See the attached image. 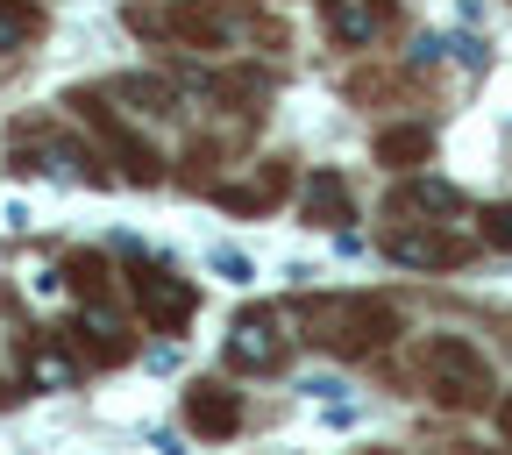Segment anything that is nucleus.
I'll list each match as a JSON object with an SVG mask.
<instances>
[{"instance_id": "21", "label": "nucleus", "mask_w": 512, "mask_h": 455, "mask_svg": "<svg viewBox=\"0 0 512 455\" xmlns=\"http://www.w3.org/2000/svg\"><path fill=\"white\" fill-rule=\"evenodd\" d=\"M498 427H505V441H512V399H505V406H498Z\"/></svg>"}, {"instance_id": "12", "label": "nucleus", "mask_w": 512, "mask_h": 455, "mask_svg": "<svg viewBox=\"0 0 512 455\" xmlns=\"http://www.w3.org/2000/svg\"><path fill=\"white\" fill-rule=\"evenodd\" d=\"M320 8H328L335 43H370V36L384 29V8H377V0H320Z\"/></svg>"}, {"instance_id": "11", "label": "nucleus", "mask_w": 512, "mask_h": 455, "mask_svg": "<svg viewBox=\"0 0 512 455\" xmlns=\"http://www.w3.org/2000/svg\"><path fill=\"white\" fill-rule=\"evenodd\" d=\"M64 342L72 349H86V356H100V363H128V335L114 328V320L100 313V306H86L72 328H64Z\"/></svg>"}, {"instance_id": "9", "label": "nucleus", "mask_w": 512, "mask_h": 455, "mask_svg": "<svg viewBox=\"0 0 512 455\" xmlns=\"http://www.w3.org/2000/svg\"><path fill=\"white\" fill-rule=\"evenodd\" d=\"M456 221L463 214V192L456 185H441V178H406L399 192H392V221Z\"/></svg>"}, {"instance_id": "4", "label": "nucleus", "mask_w": 512, "mask_h": 455, "mask_svg": "<svg viewBox=\"0 0 512 455\" xmlns=\"http://www.w3.org/2000/svg\"><path fill=\"white\" fill-rule=\"evenodd\" d=\"M72 107L93 121V136L114 150V164H121L128 178H136V185H157V171H164V164H157V150H150V143H143V136H136V128H128V121H121L100 93H72Z\"/></svg>"}, {"instance_id": "17", "label": "nucleus", "mask_w": 512, "mask_h": 455, "mask_svg": "<svg viewBox=\"0 0 512 455\" xmlns=\"http://www.w3.org/2000/svg\"><path fill=\"white\" fill-rule=\"evenodd\" d=\"M107 93H114V100H136V114H171V100H178L164 79H114Z\"/></svg>"}, {"instance_id": "13", "label": "nucleus", "mask_w": 512, "mask_h": 455, "mask_svg": "<svg viewBox=\"0 0 512 455\" xmlns=\"http://www.w3.org/2000/svg\"><path fill=\"white\" fill-rule=\"evenodd\" d=\"M306 221H313V228H342V221H349V185H342L335 171H313V178H306Z\"/></svg>"}, {"instance_id": "6", "label": "nucleus", "mask_w": 512, "mask_h": 455, "mask_svg": "<svg viewBox=\"0 0 512 455\" xmlns=\"http://www.w3.org/2000/svg\"><path fill=\"white\" fill-rule=\"evenodd\" d=\"M285 363V320L278 313H242L235 328H228V370H242V377H264V370H278Z\"/></svg>"}, {"instance_id": "2", "label": "nucleus", "mask_w": 512, "mask_h": 455, "mask_svg": "<svg viewBox=\"0 0 512 455\" xmlns=\"http://www.w3.org/2000/svg\"><path fill=\"white\" fill-rule=\"evenodd\" d=\"M427 392L448 406V413H484L491 406V363L463 342V335H434L427 342Z\"/></svg>"}, {"instance_id": "19", "label": "nucleus", "mask_w": 512, "mask_h": 455, "mask_svg": "<svg viewBox=\"0 0 512 455\" xmlns=\"http://www.w3.org/2000/svg\"><path fill=\"white\" fill-rule=\"evenodd\" d=\"M484 242L491 249H512V200L505 207H484Z\"/></svg>"}, {"instance_id": "14", "label": "nucleus", "mask_w": 512, "mask_h": 455, "mask_svg": "<svg viewBox=\"0 0 512 455\" xmlns=\"http://www.w3.org/2000/svg\"><path fill=\"white\" fill-rule=\"evenodd\" d=\"M427 150H434V128H384L377 136V164L384 171H413V164H427Z\"/></svg>"}, {"instance_id": "1", "label": "nucleus", "mask_w": 512, "mask_h": 455, "mask_svg": "<svg viewBox=\"0 0 512 455\" xmlns=\"http://www.w3.org/2000/svg\"><path fill=\"white\" fill-rule=\"evenodd\" d=\"M306 328H313V342L328 349V356L363 363V356H377L384 342L399 335V313L384 306V299H313L306 306Z\"/></svg>"}, {"instance_id": "5", "label": "nucleus", "mask_w": 512, "mask_h": 455, "mask_svg": "<svg viewBox=\"0 0 512 455\" xmlns=\"http://www.w3.org/2000/svg\"><path fill=\"white\" fill-rule=\"evenodd\" d=\"M434 228H448V221H399L392 235H384V256L406 264V271H448V264H463L470 242L463 235H434Z\"/></svg>"}, {"instance_id": "3", "label": "nucleus", "mask_w": 512, "mask_h": 455, "mask_svg": "<svg viewBox=\"0 0 512 455\" xmlns=\"http://www.w3.org/2000/svg\"><path fill=\"white\" fill-rule=\"evenodd\" d=\"M128 292H136V313L150 320L157 335H178L185 320H192V285L178 278V271H164V264H128Z\"/></svg>"}, {"instance_id": "16", "label": "nucleus", "mask_w": 512, "mask_h": 455, "mask_svg": "<svg viewBox=\"0 0 512 455\" xmlns=\"http://www.w3.org/2000/svg\"><path fill=\"white\" fill-rule=\"evenodd\" d=\"M43 29V15L29 8V0H0V50H29Z\"/></svg>"}, {"instance_id": "10", "label": "nucleus", "mask_w": 512, "mask_h": 455, "mask_svg": "<svg viewBox=\"0 0 512 455\" xmlns=\"http://www.w3.org/2000/svg\"><path fill=\"white\" fill-rule=\"evenodd\" d=\"M285 192H292V171H285V164H264L249 185H221L214 200H221L228 214H264V207H278V200H285Z\"/></svg>"}, {"instance_id": "8", "label": "nucleus", "mask_w": 512, "mask_h": 455, "mask_svg": "<svg viewBox=\"0 0 512 455\" xmlns=\"http://www.w3.org/2000/svg\"><path fill=\"white\" fill-rule=\"evenodd\" d=\"M185 427L207 434V441H228L242 427V399L228 392V384H192L185 392Z\"/></svg>"}, {"instance_id": "18", "label": "nucleus", "mask_w": 512, "mask_h": 455, "mask_svg": "<svg viewBox=\"0 0 512 455\" xmlns=\"http://www.w3.org/2000/svg\"><path fill=\"white\" fill-rule=\"evenodd\" d=\"M64 278H72L86 299H107V264L100 256H64Z\"/></svg>"}, {"instance_id": "15", "label": "nucleus", "mask_w": 512, "mask_h": 455, "mask_svg": "<svg viewBox=\"0 0 512 455\" xmlns=\"http://www.w3.org/2000/svg\"><path fill=\"white\" fill-rule=\"evenodd\" d=\"M29 384H36V392H72V384H79V356L64 342H43L29 356Z\"/></svg>"}, {"instance_id": "7", "label": "nucleus", "mask_w": 512, "mask_h": 455, "mask_svg": "<svg viewBox=\"0 0 512 455\" xmlns=\"http://www.w3.org/2000/svg\"><path fill=\"white\" fill-rule=\"evenodd\" d=\"M242 29H249L242 0H185V8L171 15V36L192 43V50H228Z\"/></svg>"}, {"instance_id": "20", "label": "nucleus", "mask_w": 512, "mask_h": 455, "mask_svg": "<svg viewBox=\"0 0 512 455\" xmlns=\"http://www.w3.org/2000/svg\"><path fill=\"white\" fill-rule=\"evenodd\" d=\"M214 271H221L228 285H249V256H235V249H221V256H214Z\"/></svg>"}]
</instances>
